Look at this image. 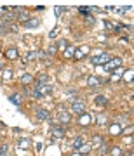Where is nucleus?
Instances as JSON below:
<instances>
[{
    "mask_svg": "<svg viewBox=\"0 0 134 156\" xmlns=\"http://www.w3.org/2000/svg\"><path fill=\"white\" fill-rule=\"evenodd\" d=\"M12 12H16V21L23 23V24H26V23L32 19V17H30V12L26 11L24 7H14Z\"/></svg>",
    "mask_w": 134,
    "mask_h": 156,
    "instance_id": "obj_1",
    "label": "nucleus"
},
{
    "mask_svg": "<svg viewBox=\"0 0 134 156\" xmlns=\"http://www.w3.org/2000/svg\"><path fill=\"white\" fill-rule=\"evenodd\" d=\"M110 59H112V57L108 56L106 52H103V54H96L94 57H91V64H94V66H105Z\"/></svg>",
    "mask_w": 134,
    "mask_h": 156,
    "instance_id": "obj_2",
    "label": "nucleus"
},
{
    "mask_svg": "<svg viewBox=\"0 0 134 156\" xmlns=\"http://www.w3.org/2000/svg\"><path fill=\"white\" fill-rule=\"evenodd\" d=\"M70 113L72 115H84L85 113V104L84 101H78V102H70Z\"/></svg>",
    "mask_w": 134,
    "mask_h": 156,
    "instance_id": "obj_3",
    "label": "nucleus"
},
{
    "mask_svg": "<svg viewBox=\"0 0 134 156\" xmlns=\"http://www.w3.org/2000/svg\"><path fill=\"white\" fill-rule=\"evenodd\" d=\"M4 57L9 59V61H16V59H19V50H17V47H14V45L7 47L6 52H4Z\"/></svg>",
    "mask_w": 134,
    "mask_h": 156,
    "instance_id": "obj_4",
    "label": "nucleus"
},
{
    "mask_svg": "<svg viewBox=\"0 0 134 156\" xmlns=\"http://www.w3.org/2000/svg\"><path fill=\"white\" fill-rule=\"evenodd\" d=\"M120 64H122V59H120V57H112V59L105 64V69L112 73V71H115V69H118Z\"/></svg>",
    "mask_w": 134,
    "mask_h": 156,
    "instance_id": "obj_5",
    "label": "nucleus"
},
{
    "mask_svg": "<svg viewBox=\"0 0 134 156\" xmlns=\"http://www.w3.org/2000/svg\"><path fill=\"white\" fill-rule=\"evenodd\" d=\"M63 135H65V128H63L61 125L50 127V137H52V139H63Z\"/></svg>",
    "mask_w": 134,
    "mask_h": 156,
    "instance_id": "obj_6",
    "label": "nucleus"
},
{
    "mask_svg": "<svg viewBox=\"0 0 134 156\" xmlns=\"http://www.w3.org/2000/svg\"><path fill=\"white\" fill-rule=\"evenodd\" d=\"M33 89L39 90L42 95H47V94H50V92H52V87H50L49 83L45 85V83H37V82H35V87H33Z\"/></svg>",
    "mask_w": 134,
    "mask_h": 156,
    "instance_id": "obj_7",
    "label": "nucleus"
},
{
    "mask_svg": "<svg viewBox=\"0 0 134 156\" xmlns=\"http://www.w3.org/2000/svg\"><path fill=\"white\" fill-rule=\"evenodd\" d=\"M58 122L63 123V125L70 123V122H72V113H68V111H59V115H58Z\"/></svg>",
    "mask_w": 134,
    "mask_h": 156,
    "instance_id": "obj_8",
    "label": "nucleus"
},
{
    "mask_svg": "<svg viewBox=\"0 0 134 156\" xmlns=\"http://www.w3.org/2000/svg\"><path fill=\"white\" fill-rule=\"evenodd\" d=\"M124 69L122 68H118V69H115V71H112V75H110V82H120V80H124Z\"/></svg>",
    "mask_w": 134,
    "mask_h": 156,
    "instance_id": "obj_9",
    "label": "nucleus"
},
{
    "mask_svg": "<svg viewBox=\"0 0 134 156\" xmlns=\"http://www.w3.org/2000/svg\"><path fill=\"white\" fill-rule=\"evenodd\" d=\"M91 122H92V116L87 115V113H84V115L78 116V125H80V127H89Z\"/></svg>",
    "mask_w": 134,
    "mask_h": 156,
    "instance_id": "obj_10",
    "label": "nucleus"
},
{
    "mask_svg": "<svg viewBox=\"0 0 134 156\" xmlns=\"http://www.w3.org/2000/svg\"><path fill=\"white\" fill-rule=\"evenodd\" d=\"M87 85H89V89H98L101 85V78H98V76H89L87 78Z\"/></svg>",
    "mask_w": 134,
    "mask_h": 156,
    "instance_id": "obj_11",
    "label": "nucleus"
},
{
    "mask_svg": "<svg viewBox=\"0 0 134 156\" xmlns=\"http://www.w3.org/2000/svg\"><path fill=\"white\" fill-rule=\"evenodd\" d=\"M84 144H85V139L82 137V135H77V137L72 140V146H73V149H75V151H78Z\"/></svg>",
    "mask_w": 134,
    "mask_h": 156,
    "instance_id": "obj_12",
    "label": "nucleus"
},
{
    "mask_svg": "<svg viewBox=\"0 0 134 156\" xmlns=\"http://www.w3.org/2000/svg\"><path fill=\"white\" fill-rule=\"evenodd\" d=\"M9 101H11L14 106H21V104H23V95L17 94V92H14V94L9 95Z\"/></svg>",
    "mask_w": 134,
    "mask_h": 156,
    "instance_id": "obj_13",
    "label": "nucleus"
},
{
    "mask_svg": "<svg viewBox=\"0 0 134 156\" xmlns=\"http://www.w3.org/2000/svg\"><path fill=\"white\" fill-rule=\"evenodd\" d=\"M49 118H50V113L47 111V109H39V111H37V120H39V122H47Z\"/></svg>",
    "mask_w": 134,
    "mask_h": 156,
    "instance_id": "obj_14",
    "label": "nucleus"
},
{
    "mask_svg": "<svg viewBox=\"0 0 134 156\" xmlns=\"http://www.w3.org/2000/svg\"><path fill=\"white\" fill-rule=\"evenodd\" d=\"M94 123L98 127H103V125L108 123V116L106 115H94Z\"/></svg>",
    "mask_w": 134,
    "mask_h": 156,
    "instance_id": "obj_15",
    "label": "nucleus"
},
{
    "mask_svg": "<svg viewBox=\"0 0 134 156\" xmlns=\"http://www.w3.org/2000/svg\"><path fill=\"white\" fill-rule=\"evenodd\" d=\"M122 130H124V128L120 127V123H112L108 132H110L112 135H122Z\"/></svg>",
    "mask_w": 134,
    "mask_h": 156,
    "instance_id": "obj_16",
    "label": "nucleus"
},
{
    "mask_svg": "<svg viewBox=\"0 0 134 156\" xmlns=\"http://www.w3.org/2000/svg\"><path fill=\"white\" fill-rule=\"evenodd\" d=\"M94 104H96L98 108H105L106 104H108V101H106V97H105V95H96Z\"/></svg>",
    "mask_w": 134,
    "mask_h": 156,
    "instance_id": "obj_17",
    "label": "nucleus"
},
{
    "mask_svg": "<svg viewBox=\"0 0 134 156\" xmlns=\"http://www.w3.org/2000/svg\"><path fill=\"white\" fill-rule=\"evenodd\" d=\"M17 147H19V149H30V147H32V140L30 139H19L17 140Z\"/></svg>",
    "mask_w": 134,
    "mask_h": 156,
    "instance_id": "obj_18",
    "label": "nucleus"
},
{
    "mask_svg": "<svg viewBox=\"0 0 134 156\" xmlns=\"http://www.w3.org/2000/svg\"><path fill=\"white\" fill-rule=\"evenodd\" d=\"M35 82V78H33V75H30V73H24L21 76V83L23 85H30V83H33Z\"/></svg>",
    "mask_w": 134,
    "mask_h": 156,
    "instance_id": "obj_19",
    "label": "nucleus"
},
{
    "mask_svg": "<svg viewBox=\"0 0 134 156\" xmlns=\"http://www.w3.org/2000/svg\"><path fill=\"white\" fill-rule=\"evenodd\" d=\"M75 50H77V47H75V45H70V47L63 52V56L66 57V59H72V57H75Z\"/></svg>",
    "mask_w": 134,
    "mask_h": 156,
    "instance_id": "obj_20",
    "label": "nucleus"
},
{
    "mask_svg": "<svg viewBox=\"0 0 134 156\" xmlns=\"http://www.w3.org/2000/svg\"><path fill=\"white\" fill-rule=\"evenodd\" d=\"M85 54H87V47H80V49L75 50V57L73 59H84Z\"/></svg>",
    "mask_w": 134,
    "mask_h": 156,
    "instance_id": "obj_21",
    "label": "nucleus"
},
{
    "mask_svg": "<svg viewBox=\"0 0 134 156\" xmlns=\"http://www.w3.org/2000/svg\"><path fill=\"white\" fill-rule=\"evenodd\" d=\"M35 82H37V83H49V75H47V73H40L39 76L35 78Z\"/></svg>",
    "mask_w": 134,
    "mask_h": 156,
    "instance_id": "obj_22",
    "label": "nucleus"
},
{
    "mask_svg": "<svg viewBox=\"0 0 134 156\" xmlns=\"http://www.w3.org/2000/svg\"><path fill=\"white\" fill-rule=\"evenodd\" d=\"M134 80V69H127V71L124 73V82L125 83H131Z\"/></svg>",
    "mask_w": 134,
    "mask_h": 156,
    "instance_id": "obj_23",
    "label": "nucleus"
},
{
    "mask_svg": "<svg viewBox=\"0 0 134 156\" xmlns=\"http://www.w3.org/2000/svg\"><path fill=\"white\" fill-rule=\"evenodd\" d=\"M56 44H58V49H61L63 52H65V50H66L68 47H70V44H68V40H66V38H61V40H58Z\"/></svg>",
    "mask_w": 134,
    "mask_h": 156,
    "instance_id": "obj_24",
    "label": "nucleus"
},
{
    "mask_svg": "<svg viewBox=\"0 0 134 156\" xmlns=\"http://www.w3.org/2000/svg\"><path fill=\"white\" fill-rule=\"evenodd\" d=\"M35 59H39V52H35V50H30L28 54H26V62H32Z\"/></svg>",
    "mask_w": 134,
    "mask_h": 156,
    "instance_id": "obj_25",
    "label": "nucleus"
},
{
    "mask_svg": "<svg viewBox=\"0 0 134 156\" xmlns=\"http://www.w3.org/2000/svg\"><path fill=\"white\" fill-rule=\"evenodd\" d=\"M110 156H122V149L118 146H112L110 147Z\"/></svg>",
    "mask_w": 134,
    "mask_h": 156,
    "instance_id": "obj_26",
    "label": "nucleus"
},
{
    "mask_svg": "<svg viewBox=\"0 0 134 156\" xmlns=\"http://www.w3.org/2000/svg\"><path fill=\"white\" fill-rule=\"evenodd\" d=\"M37 26H40V21L39 19H30L28 23H26V24H24V28H37Z\"/></svg>",
    "mask_w": 134,
    "mask_h": 156,
    "instance_id": "obj_27",
    "label": "nucleus"
},
{
    "mask_svg": "<svg viewBox=\"0 0 134 156\" xmlns=\"http://www.w3.org/2000/svg\"><path fill=\"white\" fill-rule=\"evenodd\" d=\"M91 142H92L91 146H101V144H103V137H101V135H92Z\"/></svg>",
    "mask_w": 134,
    "mask_h": 156,
    "instance_id": "obj_28",
    "label": "nucleus"
},
{
    "mask_svg": "<svg viewBox=\"0 0 134 156\" xmlns=\"http://www.w3.org/2000/svg\"><path fill=\"white\" fill-rule=\"evenodd\" d=\"M58 52V44H52V45H49V49H47V54L49 56H54Z\"/></svg>",
    "mask_w": 134,
    "mask_h": 156,
    "instance_id": "obj_29",
    "label": "nucleus"
},
{
    "mask_svg": "<svg viewBox=\"0 0 134 156\" xmlns=\"http://www.w3.org/2000/svg\"><path fill=\"white\" fill-rule=\"evenodd\" d=\"M91 149H92V146H91V144H84L82 147H80V149H78V151H80L82 154H87V153H91Z\"/></svg>",
    "mask_w": 134,
    "mask_h": 156,
    "instance_id": "obj_30",
    "label": "nucleus"
},
{
    "mask_svg": "<svg viewBox=\"0 0 134 156\" xmlns=\"http://www.w3.org/2000/svg\"><path fill=\"white\" fill-rule=\"evenodd\" d=\"M39 59L40 61H47L49 62V57H47V52H45V50H39Z\"/></svg>",
    "mask_w": 134,
    "mask_h": 156,
    "instance_id": "obj_31",
    "label": "nucleus"
},
{
    "mask_svg": "<svg viewBox=\"0 0 134 156\" xmlns=\"http://www.w3.org/2000/svg\"><path fill=\"white\" fill-rule=\"evenodd\" d=\"M134 132V128H132V125H127V127L122 130V135H127V134H132Z\"/></svg>",
    "mask_w": 134,
    "mask_h": 156,
    "instance_id": "obj_32",
    "label": "nucleus"
},
{
    "mask_svg": "<svg viewBox=\"0 0 134 156\" xmlns=\"http://www.w3.org/2000/svg\"><path fill=\"white\" fill-rule=\"evenodd\" d=\"M32 97H33V99H42V97H44V95H42V94H40V92H39V90H32Z\"/></svg>",
    "mask_w": 134,
    "mask_h": 156,
    "instance_id": "obj_33",
    "label": "nucleus"
},
{
    "mask_svg": "<svg viewBox=\"0 0 134 156\" xmlns=\"http://www.w3.org/2000/svg\"><path fill=\"white\" fill-rule=\"evenodd\" d=\"M11 76H12V75H11L9 69H2V78H4V80H9Z\"/></svg>",
    "mask_w": 134,
    "mask_h": 156,
    "instance_id": "obj_34",
    "label": "nucleus"
},
{
    "mask_svg": "<svg viewBox=\"0 0 134 156\" xmlns=\"http://www.w3.org/2000/svg\"><path fill=\"white\" fill-rule=\"evenodd\" d=\"M0 30H2V31H0L2 35L7 33V24H6V21H2V24H0Z\"/></svg>",
    "mask_w": 134,
    "mask_h": 156,
    "instance_id": "obj_35",
    "label": "nucleus"
},
{
    "mask_svg": "<svg viewBox=\"0 0 134 156\" xmlns=\"http://www.w3.org/2000/svg\"><path fill=\"white\" fill-rule=\"evenodd\" d=\"M6 154H7V146L2 144L0 146V156H6Z\"/></svg>",
    "mask_w": 134,
    "mask_h": 156,
    "instance_id": "obj_36",
    "label": "nucleus"
},
{
    "mask_svg": "<svg viewBox=\"0 0 134 156\" xmlns=\"http://www.w3.org/2000/svg\"><path fill=\"white\" fill-rule=\"evenodd\" d=\"M63 11H65L63 7H56V9H54V12H56V16H61V14H63Z\"/></svg>",
    "mask_w": 134,
    "mask_h": 156,
    "instance_id": "obj_37",
    "label": "nucleus"
},
{
    "mask_svg": "<svg viewBox=\"0 0 134 156\" xmlns=\"http://www.w3.org/2000/svg\"><path fill=\"white\" fill-rule=\"evenodd\" d=\"M87 23H89V24H94V23H96V19H94L92 16H89V17H87Z\"/></svg>",
    "mask_w": 134,
    "mask_h": 156,
    "instance_id": "obj_38",
    "label": "nucleus"
},
{
    "mask_svg": "<svg viewBox=\"0 0 134 156\" xmlns=\"http://www.w3.org/2000/svg\"><path fill=\"white\" fill-rule=\"evenodd\" d=\"M70 156H85V154H82V153H80V151H73L72 154Z\"/></svg>",
    "mask_w": 134,
    "mask_h": 156,
    "instance_id": "obj_39",
    "label": "nucleus"
},
{
    "mask_svg": "<svg viewBox=\"0 0 134 156\" xmlns=\"http://www.w3.org/2000/svg\"><path fill=\"white\" fill-rule=\"evenodd\" d=\"M56 35H58V30H52V31H50V38H54Z\"/></svg>",
    "mask_w": 134,
    "mask_h": 156,
    "instance_id": "obj_40",
    "label": "nucleus"
},
{
    "mask_svg": "<svg viewBox=\"0 0 134 156\" xmlns=\"http://www.w3.org/2000/svg\"><path fill=\"white\" fill-rule=\"evenodd\" d=\"M131 99H134V89H132V92H131Z\"/></svg>",
    "mask_w": 134,
    "mask_h": 156,
    "instance_id": "obj_41",
    "label": "nucleus"
},
{
    "mask_svg": "<svg viewBox=\"0 0 134 156\" xmlns=\"http://www.w3.org/2000/svg\"><path fill=\"white\" fill-rule=\"evenodd\" d=\"M129 156H134V154H129Z\"/></svg>",
    "mask_w": 134,
    "mask_h": 156,
    "instance_id": "obj_42",
    "label": "nucleus"
},
{
    "mask_svg": "<svg viewBox=\"0 0 134 156\" xmlns=\"http://www.w3.org/2000/svg\"><path fill=\"white\" fill-rule=\"evenodd\" d=\"M101 156H105V154H101Z\"/></svg>",
    "mask_w": 134,
    "mask_h": 156,
    "instance_id": "obj_43",
    "label": "nucleus"
},
{
    "mask_svg": "<svg viewBox=\"0 0 134 156\" xmlns=\"http://www.w3.org/2000/svg\"><path fill=\"white\" fill-rule=\"evenodd\" d=\"M6 156H9V154H6Z\"/></svg>",
    "mask_w": 134,
    "mask_h": 156,
    "instance_id": "obj_44",
    "label": "nucleus"
}]
</instances>
